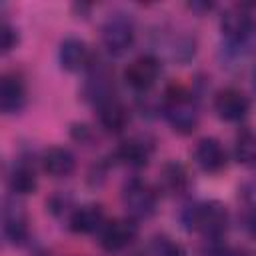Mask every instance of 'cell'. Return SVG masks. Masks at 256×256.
Instances as JSON below:
<instances>
[{
  "label": "cell",
  "instance_id": "obj_1",
  "mask_svg": "<svg viewBox=\"0 0 256 256\" xmlns=\"http://www.w3.org/2000/svg\"><path fill=\"white\" fill-rule=\"evenodd\" d=\"M182 222L186 230H200L208 240H218L228 228V212L216 200L200 202L182 212Z\"/></svg>",
  "mask_w": 256,
  "mask_h": 256
},
{
  "label": "cell",
  "instance_id": "obj_2",
  "mask_svg": "<svg viewBox=\"0 0 256 256\" xmlns=\"http://www.w3.org/2000/svg\"><path fill=\"white\" fill-rule=\"evenodd\" d=\"M164 116L172 126V130L178 134H192L198 126V108L184 90L168 92L164 104Z\"/></svg>",
  "mask_w": 256,
  "mask_h": 256
},
{
  "label": "cell",
  "instance_id": "obj_3",
  "mask_svg": "<svg viewBox=\"0 0 256 256\" xmlns=\"http://www.w3.org/2000/svg\"><path fill=\"white\" fill-rule=\"evenodd\" d=\"M122 204L130 218H150L156 212L158 194L150 184L142 182L140 178H132L122 188Z\"/></svg>",
  "mask_w": 256,
  "mask_h": 256
},
{
  "label": "cell",
  "instance_id": "obj_4",
  "mask_svg": "<svg viewBox=\"0 0 256 256\" xmlns=\"http://www.w3.org/2000/svg\"><path fill=\"white\" fill-rule=\"evenodd\" d=\"M100 38L108 54L120 56L134 42V24L126 14H110L100 28Z\"/></svg>",
  "mask_w": 256,
  "mask_h": 256
},
{
  "label": "cell",
  "instance_id": "obj_5",
  "mask_svg": "<svg viewBox=\"0 0 256 256\" xmlns=\"http://www.w3.org/2000/svg\"><path fill=\"white\" fill-rule=\"evenodd\" d=\"M220 30L234 46L246 44L256 32V16L246 6H232L220 18Z\"/></svg>",
  "mask_w": 256,
  "mask_h": 256
},
{
  "label": "cell",
  "instance_id": "obj_6",
  "mask_svg": "<svg viewBox=\"0 0 256 256\" xmlns=\"http://www.w3.org/2000/svg\"><path fill=\"white\" fill-rule=\"evenodd\" d=\"M160 76V60L152 54H142L136 60H132L124 70L126 84L136 92L150 90Z\"/></svg>",
  "mask_w": 256,
  "mask_h": 256
},
{
  "label": "cell",
  "instance_id": "obj_7",
  "mask_svg": "<svg viewBox=\"0 0 256 256\" xmlns=\"http://www.w3.org/2000/svg\"><path fill=\"white\" fill-rule=\"evenodd\" d=\"M138 236V226L132 218H116L104 224L100 230V246L106 252H120L128 248Z\"/></svg>",
  "mask_w": 256,
  "mask_h": 256
},
{
  "label": "cell",
  "instance_id": "obj_8",
  "mask_svg": "<svg viewBox=\"0 0 256 256\" xmlns=\"http://www.w3.org/2000/svg\"><path fill=\"white\" fill-rule=\"evenodd\" d=\"M214 110L218 118L226 122H238L248 114L250 100L246 94H242L236 88H222L214 96Z\"/></svg>",
  "mask_w": 256,
  "mask_h": 256
},
{
  "label": "cell",
  "instance_id": "obj_9",
  "mask_svg": "<svg viewBox=\"0 0 256 256\" xmlns=\"http://www.w3.org/2000/svg\"><path fill=\"white\" fill-rule=\"evenodd\" d=\"M58 58H60V66L68 72H78L82 68H86L90 64V50L88 44L76 36H68L60 42V50H58Z\"/></svg>",
  "mask_w": 256,
  "mask_h": 256
},
{
  "label": "cell",
  "instance_id": "obj_10",
  "mask_svg": "<svg viewBox=\"0 0 256 256\" xmlns=\"http://www.w3.org/2000/svg\"><path fill=\"white\" fill-rule=\"evenodd\" d=\"M26 104V86L18 74H4L0 82V108L4 114H16Z\"/></svg>",
  "mask_w": 256,
  "mask_h": 256
},
{
  "label": "cell",
  "instance_id": "obj_11",
  "mask_svg": "<svg viewBox=\"0 0 256 256\" xmlns=\"http://www.w3.org/2000/svg\"><path fill=\"white\" fill-rule=\"evenodd\" d=\"M42 168L48 176H54V178H64V176H70L76 168V158L74 154L68 150V148H62V146H50L42 152Z\"/></svg>",
  "mask_w": 256,
  "mask_h": 256
},
{
  "label": "cell",
  "instance_id": "obj_12",
  "mask_svg": "<svg viewBox=\"0 0 256 256\" xmlns=\"http://www.w3.org/2000/svg\"><path fill=\"white\" fill-rule=\"evenodd\" d=\"M196 164L204 172H220L226 166V150L216 138H202L194 150Z\"/></svg>",
  "mask_w": 256,
  "mask_h": 256
},
{
  "label": "cell",
  "instance_id": "obj_13",
  "mask_svg": "<svg viewBox=\"0 0 256 256\" xmlns=\"http://www.w3.org/2000/svg\"><path fill=\"white\" fill-rule=\"evenodd\" d=\"M98 120H100V126L106 132L118 134L128 126L130 116H128L126 106L112 96V98H108V100L98 104Z\"/></svg>",
  "mask_w": 256,
  "mask_h": 256
},
{
  "label": "cell",
  "instance_id": "obj_14",
  "mask_svg": "<svg viewBox=\"0 0 256 256\" xmlns=\"http://www.w3.org/2000/svg\"><path fill=\"white\" fill-rule=\"evenodd\" d=\"M2 232L4 238L10 244H22L28 236V224H26V216L20 210V206L6 202L4 212H2Z\"/></svg>",
  "mask_w": 256,
  "mask_h": 256
},
{
  "label": "cell",
  "instance_id": "obj_15",
  "mask_svg": "<svg viewBox=\"0 0 256 256\" xmlns=\"http://www.w3.org/2000/svg\"><path fill=\"white\" fill-rule=\"evenodd\" d=\"M106 224L104 220V212L100 206L88 204V206H80L72 212L70 216V230L76 234H92L102 230Z\"/></svg>",
  "mask_w": 256,
  "mask_h": 256
},
{
  "label": "cell",
  "instance_id": "obj_16",
  "mask_svg": "<svg viewBox=\"0 0 256 256\" xmlns=\"http://www.w3.org/2000/svg\"><path fill=\"white\" fill-rule=\"evenodd\" d=\"M150 154H152V144L146 142L144 138H130V140H124L118 148H116V158L130 166V168H142L148 164L150 160Z\"/></svg>",
  "mask_w": 256,
  "mask_h": 256
},
{
  "label": "cell",
  "instance_id": "obj_17",
  "mask_svg": "<svg viewBox=\"0 0 256 256\" xmlns=\"http://www.w3.org/2000/svg\"><path fill=\"white\" fill-rule=\"evenodd\" d=\"M112 88H114L112 86V74L104 66H98L90 72V76L86 80V86H84V94L92 102L100 104V102L112 98Z\"/></svg>",
  "mask_w": 256,
  "mask_h": 256
},
{
  "label": "cell",
  "instance_id": "obj_18",
  "mask_svg": "<svg viewBox=\"0 0 256 256\" xmlns=\"http://www.w3.org/2000/svg\"><path fill=\"white\" fill-rule=\"evenodd\" d=\"M160 188L168 194H182L188 188V172L178 162H168L160 172Z\"/></svg>",
  "mask_w": 256,
  "mask_h": 256
},
{
  "label": "cell",
  "instance_id": "obj_19",
  "mask_svg": "<svg viewBox=\"0 0 256 256\" xmlns=\"http://www.w3.org/2000/svg\"><path fill=\"white\" fill-rule=\"evenodd\" d=\"M8 186H10V190H12L14 194H18V196H28V194H32V192L36 190V186H38L34 170H32L28 164H24V162L16 164V166L12 168V172H10V176H8Z\"/></svg>",
  "mask_w": 256,
  "mask_h": 256
},
{
  "label": "cell",
  "instance_id": "obj_20",
  "mask_svg": "<svg viewBox=\"0 0 256 256\" xmlns=\"http://www.w3.org/2000/svg\"><path fill=\"white\" fill-rule=\"evenodd\" d=\"M234 156L240 164L248 168H256V132L242 130L234 142Z\"/></svg>",
  "mask_w": 256,
  "mask_h": 256
},
{
  "label": "cell",
  "instance_id": "obj_21",
  "mask_svg": "<svg viewBox=\"0 0 256 256\" xmlns=\"http://www.w3.org/2000/svg\"><path fill=\"white\" fill-rule=\"evenodd\" d=\"M150 250H152L154 256H186L184 248L166 234L154 236L152 242H150Z\"/></svg>",
  "mask_w": 256,
  "mask_h": 256
},
{
  "label": "cell",
  "instance_id": "obj_22",
  "mask_svg": "<svg viewBox=\"0 0 256 256\" xmlns=\"http://www.w3.org/2000/svg\"><path fill=\"white\" fill-rule=\"evenodd\" d=\"M16 44H18V32L8 22H2V52L8 54L12 48H16Z\"/></svg>",
  "mask_w": 256,
  "mask_h": 256
},
{
  "label": "cell",
  "instance_id": "obj_23",
  "mask_svg": "<svg viewBox=\"0 0 256 256\" xmlns=\"http://www.w3.org/2000/svg\"><path fill=\"white\" fill-rule=\"evenodd\" d=\"M244 230L256 238V206H250L246 212H244Z\"/></svg>",
  "mask_w": 256,
  "mask_h": 256
},
{
  "label": "cell",
  "instance_id": "obj_24",
  "mask_svg": "<svg viewBox=\"0 0 256 256\" xmlns=\"http://www.w3.org/2000/svg\"><path fill=\"white\" fill-rule=\"evenodd\" d=\"M72 136H74L76 140L84 142V140L90 136V130H88V126H84V124H76V126H72Z\"/></svg>",
  "mask_w": 256,
  "mask_h": 256
},
{
  "label": "cell",
  "instance_id": "obj_25",
  "mask_svg": "<svg viewBox=\"0 0 256 256\" xmlns=\"http://www.w3.org/2000/svg\"><path fill=\"white\" fill-rule=\"evenodd\" d=\"M190 8L192 10H210L212 4H190Z\"/></svg>",
  "mask_w": 256,
  "mask_h": 256
},
{
  "label": "cell",
  "instance_id": "obj_26",
  "mask_svg": "<svg viewBox=\"0 0 256 256\" xmlns=\"http://www.w3.org/2000/svg\"><path fill=\"white\" fill-rule=\"evenodd\" d=\"M252 86H254V92H256V70H254V76H252Z\"/></svg>",
  "mask_w": 256,
  "mask_h": 256
}]
</instances>
